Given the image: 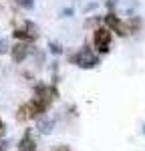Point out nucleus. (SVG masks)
Returning a JSON list of instances; mask_svg holds the SVG:
<instances>
[{"label":"nucleus","instance_id":"nucleus-1","mask_svg":"<svg viewBox=\"0 0 145 151\" xmlns=\"http://www.w3.org/2000/svg\"><path fill=\"white\" fill-rule=\"evenodd\" d=\"M48 107H50V103L38 99V97H32L28 103H24L16 111V117H18V121H30V119H36V117L42 115V113H47Z\"/></svg>","mask_w":145,"mask_h":151},{"label":"nucleus","instance_id":"nucleus-2","mask_svg":"<svg viewBox=\"0 0 145 151\" xmlns=\"http://www.w3.org/2000/svg\"><path fill=\"white\" fill-rule=\"evenodd\" d=\"M72 63L81 69H93L99 65V57L95 55V50H91L89 47H83L72 55Z\"/></svg>","mask_w":145,"mask_h":151},{"label":"nucleus","instance_id":"nucleus-3","mask_svg":"<svg viewBox=\"0 0 145 151\" xmlns=\"http://www.w3.org/2000/svg\"><path fill=\"white\" fill-rule=\"evenodd\" d=\"M93 47H95L97 52L105 55L109 52V47H111V30L105 28V26H99L93 35Z\"/></svg>","mask_w":145,"mask_h":151},{"label":"nucleus","instance_id":"nucleus-4","mask_svg":"<svg viewBox=\"0 0 145 151\" xmlns=\"http://www.w3.org/2000/svg\"><path fill=\"white\" fill-rule=\"evenodd\" d=\"M105 20H107V26L109 30H115L119 36H127L129 35V28H127V24H123L119 20V16H115L113 12H109L107 16H105Z\"/></svg>","mask_w":145,"mask_h":151},{"label":"nucleus","instance_id":"nucleus-5","mask_svg":"<svg viewBox=\"0 0 145 151\" xmlns=\"http://www.w3.org/2000/svg\"><path fill=\"white\" fill-rule=\"evenodd\" d=\"M34 97L47 101V103H52V101L59 97V93H57V89L50 87V85H38V87L34 89Z\"/></svg>","mask_w":145,"mask_h":151},{"label":"nucleus","instance_id":"nucleus-6","mask_svg":"<svg viewBox=\"0 0 145 151\" xmlns=\"http://www.w3.org/2000/svg\"><path fill=\"white\" fill-rule=\"evenodd\" d=\"M12 35H14L16 40H36V36H38L36 35V28L30 22L26 24V28H16Z\"/></svg>","mask_w":145,"mask_h":151},{"label":"nucleus","instance_id":"nucleus-7","mask_svg":"<svg viewBox=\"0 0 145 151\" xmlns=\"http://www.w3.org/2000/svg\"><path fill=\"white\" fill-rule=\"evenodd\" d=\"M28 50H30V47H28V42H16L14 47H12V60L14 63H22L24 58H26V55H28Z\"/></svg>","mask_w":145,"mask_h":151},{"label":"nucleus","instance_id":"nucleus-8","mask_svg":"<svg viewBox=\"0 0 145 151\" xmlns=\"http://www.w3.org/2000/svg\"><path fill=\"white\" fill-rule=\"evenodd\" d=\"M16 151H36V143H34V139H32L30 133H24V137L20 139Z\"/></svg>","mask_w":145,"mask_h":151},{"label":"nucleus","instance_id":"nucleus-9","mask_svg":"<svg viewBox=\"0 0 145 151\" xmlns=\"http://www.w3.org/2000/svg\"><path fill=\"white\" fill-rule=\"evenodd\" d=\"M52 125H55L52 121H45V123L40 125V131H42V133H48V131H52Z\"/></svg>","mask_w":145,"mask_h":151},{"label":"nucleus","instance_id":"nucleus-10","mask_svg":"<svg viewBox=\"0 0 145 151\" xmlns=\"http://www.w3.org/2000/svg\"><path fill=\"white\" fill-rule=\"evenodd\" d=\"M4 133H6V125H4V123H2V119H0V137H2Z\"/></svg>","mask_w":145,"mask_h":151},{"label":"nucleus","instance_id":"nucleus-11","mask_svg":"<svg viewBox=\"0 0 145 151\" xmlns=\"http://www.w3.org/2000/svg\"><path fill=\"white\" fill-rule=\"evenodd\" d=\"M8 149V143L6 141H0V151H6Z\"/></svg>","mask_w":145,"mask_h":151},{"label":"nucleus","instance_id":"nucleus-12","mask_svg":"<svg viewBox=\"0 0 145 151\" xmlns=\"http://www.w3.org/2000/svg\"><path fill=\"white\" fill-rule=\"evenodd\" d=\"M55 151H71V149H67V147H59V149H55Z\"/></svg>","mask_w":145,"mask_h":151},{"label":"nucleus","instance_id":"nucleus-13","mask_svg":"<svg viewBox=\"0 0 145 151\" xmlns=\"http://www.w3.org/2000/svg\"><path fill=\"white\" fill-rule=\"evenodd\" d=\"M0 47H2V45H0Z\"/></svg>","mask_w":145,"mask_h":151}]
</instances>
